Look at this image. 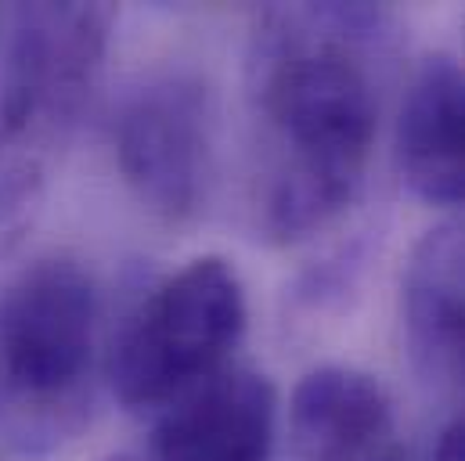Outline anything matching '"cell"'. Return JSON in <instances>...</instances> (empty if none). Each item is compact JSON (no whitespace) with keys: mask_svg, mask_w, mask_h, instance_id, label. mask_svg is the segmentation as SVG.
<instances>
[{"mask_svg":"<svg viewBox=\"0 0 465 461\" xmlns=\"http://www.w3.org/2000/svg\"><path fill=\"white\" fill-rule=\"evenodd\" d=\"M386 11L368 4H311L260 11L249 54L256 123L252 213L263 238L303 241L364 188L379 102L364 44Z\"/></svg>","mask_w":465,"mask_h":461,"instance_id":"obj_1","label":"cell"},{"mask_svg":"<svg viewBox=\"0 0 465 461\" xmlns=\"http://www.w3.org/2000/svg\"><path fill=\"white\" fill-rule=\"evenodd\" d=\"M109 4H0V260L33 230L105 76Z\"/></svg>","mask_w":465,"mask_h":461,"instance_id":"obj_2","label":"cell"},{"mask_svg":"<svg viewBox=\"0 0 465 461\" xmlns=\"http://www.w3.org/2000/svg\"><path fill=\"white\" fill-rule=\"evenodd\" d=\"M102 364V296L84 260L47 252L0 285V440L54 455L87 426Z\"/></svg>","mask_w":465,"mask_h":461,"instance_id":"obj_3","label":"cell"},{"mask_svg":"<svg viewBox=\"0 0 465 461\" xmlns=\"http://www.w3.org/2000/svg\"><path fill=\"white\" fill-rule=\"evenodd\" d=\"M245 285L224 256H195L141 296L109 349V386L126 411H166L232 368L245 336Z\"/></svg>","mask_w":465,"mask_h":461,"instance_id":"obj_4","label":"cell"},{"mask_svg":"<svg viewBox=\"0 0 465 461\" xmlns=\"http://www.w3.org/2000/svg\"><path fill=\"white\" fill-rule=\"evenodd\" d=\"M217 115L192 73H155L130 87L113 119L116 166L137 202L163 221H192L213 184Z\"/></svg>","mask_w":465,"mask_h":461,"instance_id":"obj_5","label":"cell"},{"mask_svg":"<svg viewBox=\"0 0 465 461\" xmlns=\"http://www.w3.org/2000/svg\"><path fill=\"white\" fill-rule=\"evenodd\" d=\"M278 393L267 375L232 364L166 411L144 461H274Z\"/></svg>","mask_w":465,"mask_h":461,"instance_id":"obj_6","label":"cell"},{"mask_svg":"<svg viewBox=\"0 0 465 461\" xmlns=\"http://www.w3.org/2000/svg\"><path fill=\"white\" fill-rule=\"evenodd\" d=\"M296 461H404V436L382 382L361 368L322 364L289 404Z\"/></svg>","mask_w":465,"mask_h":461,"instance_id":"obj_7","label":"cell"},{"mask_svg":"<svg viewBox=\"0 0 465 461\" xmlns=\"http://www.w3.org/2000/svg\"><path fill=\"white\" fill-rule=\"evenodd\" d=\"M404 184L430 206H465V69L433 54L419 65L397 115Z\"/></svg>","mask_w":465,"mask_h":461,"instance_id":"obj_8","label":"cell"},{"mask_svg":"<svg viewBox=\"0 0 465 461\" xmlns=\"http://www.w3.org/2000/svg\"><path fill=\"white\" fill-rule=\"evenodd\" d=\"M401 310L415 364L465 393V221L430 230L415 245L404 267Z\"/></svg>","mask_w":465,"mask_h":461,"instance_id":"obj_9","label":"cell"},{"mask_svg":"<svg viewBox=\"0 0 465 461\" xmlns=\"http://www.w3.org/2000/svg\"><path fill=\"white\" fill-rule=\"evenodd\" d=\"M433 461H465V411L444 429L440 444H437V458Z\"/></svg>","mask_w":465,"mask_h":461,"instance_id":"obj_10","label":"cell"}]
</instances>
